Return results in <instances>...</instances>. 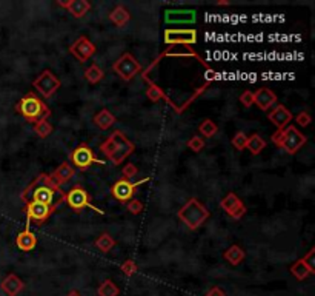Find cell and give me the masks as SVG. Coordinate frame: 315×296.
<instances>
[{
  "label": "cell",
  "instance_id": "4",
  "mask_svg": "<svg viewBox=\"0 0 315 296\" xmlns=\"http://www.w3.org/2000/svg\"><path fill=\"white\" fill-rule=\"evenodd\" d=\"M177 216L189 230H197L209 219L211 213L197 197H191L177 211Z\"/></svg>",
  "mask_w": 315,
  "mask_h": 296
},
{
  "label": "cell",
  "instance_id": "34",
  "mask_svg": "<svg viewBox=\"0 0 315 296\" xmlns=\"http://www.w3.org/2000/svg\"><path fill=\"white\" fill-rule=\"evenodd\" d=\"M188 148L192 150L194 153H198L202 151L205 148V139L202 136H192L189 140H188Z\"/></svg>",
  "mask_w": 315,
  "mask_h": 296
},
{
  "label": "cell",
  "instance_id": "24",
  "mask_svg": "<svg viewBox=\"0 0 315 296\" xmlns=\"http://www.w3.org/2000/svg\"><path fill=\"white\" fill-rule=\"evenodd\" d=\"M130 19H131V14H130V11H128L125 6H122V5H119V6H116L114 8L111 12H109V20L116 25V26H125L128 22H130Z\"/></svg>",
  "mask_w": 315,
  "mask_h": 296
},
{
  "label": "cell",
  "instance_id": "28",
  "mask_svg": "<svg viewBox=\"0 0 315 296\" xmlns=\"http://www.w3.org/2000/svg\"><path fill=\"white\" fill-rule=\"evenodd\" d=\"M85 79H87L90 83H92V85H95V83H98L100 80H102L105 77V73H103V69L100 68L97 63H92L90 68L85 69Z\"/></svg>",
  "mask_w": 315,
  "mask_h": 296
},
{
  "label": "cell",
  "instance_id": "11",
  "mask_svg": "<svg viewBox=\"0 0 315 296\" xmlns=\"http://www.w3.org/2000/svg\"><path fill=\"white\" fill-rule=\"evenodd\" d=\"M55 208L52 207H48L45 204H40V202H34V201H30L25 204V213H26V218H28V225L26 229H30V222L33 221L34 224L40 225L44 224L45 221H48V218L54 213Z\"/></svg>",
  "mask_w": 315,
  "mask_h": 296
},
{
  "label": "cell",
  "instance_id": "3",
  "mask_svg": "<svg viewBox=\"0 0 315 296\" xmlns=\"http://www.w3.org/2000/svg\"><path fill=\"white\" fill-rule=\"evenodd\" d=\"M16 110L20 116H23L31 123H36L40 119H48L51 116L49 107L34 93L25 94L19 101V104L16 105Z\"/></svg>",
  "mask_w": 315,
  "mask_h": 296
},
{
  "label": "cell",
  "instance_id": "5",
  "mask_svg": "<svg viewBox=\"0 0 315 296\" xmlns=\"http://www.w3.org/2000/svg\"><path fill=\"white\" fill-rule=\"evenodd\" d=\"M272 142H274L277 147L283 148L288 154H297L306 145L308 137L300 131L297 126L288 125L284 130L275 131L272 134Z\"/></svg>",
  "mask_w": 315,
  "mask_h": 296
},
{
  "label": "cell",
  "instance_id": "6",
  "mask_svg": "<svg viewBox=\"0 0 315 296\" xmlns=\"http://www.w3.org/2000/svg\"><path fill=\"white\" fill-rule=\"evenodd\" d=\"M112 71L119 74V77L125 82H130L141 71V65L131 53H125L112 63Z\"/></svg>",
  "mask_w": 315,
  "mask_h": 296
},
{
  "label": "cell",
  "instance_id": "35",
  "mask_svg": "<svg viewBox=\"0 0 315 296\" xmlns=\"http://www.w3.org/2000/svg\"><path fill=\"white\" fill-rule=\"evenodd\" d=\"M120 270L123 272V275L126 276H134L137 273V264L134 259H126L122 265H120Z\"/></svg>",
  "mask_w": 315,
  "mask_h": 296
},
{
  "label": "cell",
  "instance_id": "27",
  "mask_svg": "<svg viewBox=\"0 0 315 296\" xmlns=\"http://www.w3.org/2000/svg\"><path fill=\"white\" fill-rule=\"evenodd\" d=\"M97 295L98 296H119L120 295V289L117 287V284L114 283L112 279H106L98 286Z\"/></svg>",
  "mask_w": 315,
  "mask_h": 296
},
{
  "label": "cell",
  "instance_id": "31",
  "mask_svg": "<svg viewBox=\"0 0 315 296\" xmlns=\"http://www.w3.org/2000/svg\"><path fill=\"white\" fill-rule=\"evenodd\" d=\"M198 131H200V134L205 136V137H214L219 131V126L212 119H205L202 123L198 125Z\"/></svg>",
  "mask_w": 315,
  "mask_h": 296
},
{
  "label": "cell",
  "instance_id": "32",
  "mask_svg": "<svg viewBox=\"0 0 315 296\" xmlns=\"http://www.w3.org/2000/svg\"><path fill=\"white\" fill-rule=\"evenodd\" d=\"M52 125L49 123V120L48 119H40V120H37L36 123H34V131H36V134L39 136V137H42V139H45V137H48L51 133H52Z\"/></svg>",
  "mask_w": 315,
  "mask_h": 296
},
{
  "label": "cell",
  "instance_id": "21",
  "mask_svg": "<svg viewBox=\"0 0 315 296\" xmlns=\"http://www.w3.org/2000/svg\"><path fill=\"white\" fill-rule=\"evenodd\" d=\"M66 9L71 12V16L76 19H82L87 16V12L91 9V3L88 0H68Z\"/></svg>",
  "mask_w": 315,
  "mask_h": 296
},
{
  "label": "cell",
  "instance_id": "8",
  "mask_svg": "<svg viewBox=\"0 0 315 296\" xmlns=\"http://www.w3.org/2000/svg\"><path fill=\"white\" fill-rule=\"evenodd\" d=\"M60 80L57 77L51 69H45L42 71L33 82V87L44 96L45 99H49L51 96L55 94V91L60 88Z\"/></svg>",
  "mask_w": 315,
  "mask_h": 296
},
{
  "label": "cell",
  "instance_id": "19",
  "mask_svg": "<svg viewBox=\"0 0 315 296\" xmlns=\"http://www.w3.org/2000/svg\"><path fill=\"white\" fill-rule=\"evenodd\" d=\"M76 175V170H74V167L73 165H69V162H63L60 164L59 167L55 168L54 173L49 175L51 179L55 182L57 185H62V184H66V182H69V179H73Z\"/></svg>",
  "mask_w": 315,
  "mask_h": 296
},
{
  "label": "cell",
  "instance_id": "42",
  "mask_svg": "<svg viewBox=\"0 0 315 296\" xmlns=\"http://www.w3.org/2000/svg\"><path fill=\"white\" fill-rule=\"evenodd\" d=\"M66 296H82V295H80V292H77V290H71Z\"/></svg>",
  "mask_w": 315,
  "mask_h": 296
},
{
  "label": "cell",
  "instance_id": "12",
  "mask_svg": "<svg viewBox=\"0 0 315 296\" xmlns=\"http://www.w3.org/2000/svg\"><path fill=\"white\" fill-rule=\"evenodd\" d=\"M71 162H73L74 167H77L79 170H88V168L92 165V164H97L100 162L97 158L94 151L90 148L88 144H80L79 147H76L73 150V153H71L69 156Z\"/></svg>",
  "mask_w": 315,
  "mask_h": 296
},
{
  "label": "cell",
  "instance_id": "36",
  "mask_svg": "<svg viewBox=\"0 0 315 296\" xmlns=\"http://www.w3.org/2000/svg\"><path fill=\"white\" fill-rule=\"evenodd\" d=\"M302 259H303V262L306 264V267L309 269V272L314 275V273H315V248L312 247Z\"/></svg>",
  "mask_w": 315,
  "mask_h": 296
},
{
  "label": "cell",
  "instance_id": "1",
  "mask_svg": "<svg viewBox=\"0 0 315 296\" xmlns=\"http://www.w3.org/2000/svg\"><path fill=\"white\" fill-rule=\"evenodd\" d=\"M20 197L25 204L34 201V202H40L48 207H52L55 210L57 207H60L65 202V193L62 191V188L51 179L49 175H45V173L39 175L31 184L22 191Z\"/></svg>",
  "mask_w": 315,
  "mask_h": 296
},
{
  "label": "cell",
  "instance_id": "26",
  "mask_svg": "<svg viewBox=\"0 0 315 296\" xmlns=\"http://www.w3.org/2000/svg\"><path fill=\"white\" fill-rule=\"evenodd\" d=\"M95 247L102 251V253H109L114 247H116V241H114V237L108 233H102L97 239H95Z\"/></svg>",
  "mask_w": 315,
  "mask_h": 296
},
{
  "label": "cell",
  "instance_id": "25",
  "mask_svg": "<svg viewBox=\"0 0 315 296\" xmlns=\"http://www.w3.org/2000/svg\"><path fill=\"white\" fill-rule=\"evenodd\" d=\"M246 148L251 151V154L257 156V154H260V153L266 148V140H265L260 134H254V136L248 137Z\"/></svg>",
  "mask_w": 315,
  "mask_h": 296
},
{
  "label": "cell",
  "instance_id": "20",
  "mask_svg": "<svg viewBox=\"0 0 315 296\" xmlns=\"http://www.w3.org/2000/svg\"><path fill=\"white\" fill-rule=\"evenodd\" d=\"M16 245L22 251H31L37 247V236L30 229H25L23 232H20L17 235Z\"/></svg>",
  "mask_w": 315,
  "mask_h": 296
},
{
  "label": "cell",
  "instance_id": "14",
  "mask_svg": "<svg viewBox=\"0 0 315 296\" xmlns=\"http://www.w3.org/2000/svg\"><path fill=\"white\" fill-rule=\"evenodd\" d=\"M220 207L226 211V213L231 216L232 219H241L243 216L246 215V207L245 204L241 202L240 197L235 194V193H227L222 202H220Z\"/></svg>",
  "mask_w": 315,
  "mask_h": 296
},
{
  "label": "cell",
  "instance_id": "29",
  "mask_svg": "<svg viewBox=\"0 0 315 296\" xmlns=\"http://www.w3.org/2000/svg\"><path fill=\"white\" fill-rule=\"evenodd\" d=\"M291 273L298 279V281H303V279H306L309 275H312L311 272H309V269L306 267V264L303 262V259H297L292 265H291Z\"/></svg>",
  "mask_w": 315,
  "mask_h": 296
},
{
  "label": "cell",
  "instance_id": "16",
  "mask_svg": "<svg viewBox=\"0 0 315 296\" xmlns=\"http://www.w3.org/2000/svg\"><path fill=\"white\" fill-rule=\"evenodd\" d=\"M197 19V12L194 9H166L165 22L169 25L177 23H194Z\"/></svg>",
  "mask_w": 315,
  "mask_h": 296
},
{
  "label": "cell",
  "instance_id": "33",
  "mask_svg": "<svg viewBox=\"0 0 315 296\" xmlns=\"http://www.w3.org/2000/svg\"><path fill=\"white\" fill-rule=\"evenodd\" d=\"M246 142H248V136L245 133H235V136L232 137V145L234 148H237L238 151H243V150H246Z\"/></svg>",
  "mask_w": 315,
  "mask_h": 296
},
{
  "label": "cell",
  "instance_id": "30",
  "mask_svg": "<svg viewBox=\"0 0 315 296\" xmlns=\"http://www.w3.org/2000/svg\"><path fill=\"white\" fill-rule=\"evenodd\" d=\"M146 97L149 99V101H152V102H159V101H166V102H169V97L166 96V93H165L159 85H155V83H151V85L148 87V90H146Z\"/></svg>",
  "mask_w": 315,
  "mask_h": 296
},
{
  "label": "cell",
  "instance_id": "15",
  "mask_svg": "<svg viewBox=\"0 0 315 296\" xmlns=\"http://www.w3.org/2000/svg\"><path fill=\"white\" fill-rule=\"evenodd\" d=\"M268 119L270 120V123H274L277 126V131H280V130H284L286 126L291 123L294 116H292L291 110H288L284 105L278 104L272 108V111H269Z\"/></svg>",
  "mask_w": 315,
  "mask_h": 296
},
{
  "label": "cell",
  "instance_id": "43",
  "mask_svg": "<svg viewBox=\"0 0 315 296\" xmlns=\"http://www.w3.org/2000/svg\"><path fill=\"white\" fill-rule=\"evenodd\" d=\"M217 5H219V6H225V5H229V2H226V0H219Z\"/></svg>",
  "mask_w": 315,
  "mask_h": 296
},
{
  "label": "cell",
  "instance_id": "22",
  "mask_svg": "<svg viewBox=\"0 0 315 296\" xmlns=\"http://www.w3.org/2000/svg\"><path fill=\"white\" fill-rule=\"evenodd\" d=\"M94 123L98 126L100 130L106 131V130L111 128L114 123H116V116H114L109 110L103 108V110H100L97 115L94 116Z\"/></svg>",
  "mask_w": 315,
  "mask_h": 296
},
{
  "label": "cell",
  "instance_id": "9",
  "mask_svg": "<svg viewBox=\"0 0 315 296\" xmlns=\"http://www.w3.org/2000/svg\"><path fill=\"white\" fill-rule=\"evenodd\" d=\"M148 180H149V178H145V179H141L138 182H131L128 179H120L111 187V194H112L114 199L119 201V202H128V201H131V197H134L137 187L141 185V184H145V182H148Z\"/></svg>",
  "mask_w": 315,
  "mask_h": 296
},
{
  "label": "cell",
  "instance_id": "18",
  "mask_svg": "<svg viewBox=\"0 0 315 296\" xmlns=\"http://www.w3.org/2000/svg\"><path fill=\"white\" fill-rule=\"evenodd\" d=\"M25 289L23 281L14 273H9L0 284V290H2L6 296H17Z\"/></svg>",
  "mask_w": 315,
  "mask_h": 296
},
{
  "label": "cell",
  "instance_id": "10",
  "mask_svg": "<svg viewBox=\"0 0 315 296\" xmlns=\"http://www.w3.org/2000/svg\"><path fill=\"white\" fill-rule=\"evenodd\" d=\"M65 202L68 204V207L71 210L76 211V213H79V211H82L83 208H87V207H91L88 191L85 188H82L80 185H76V187L71 188L68 193H65ZM94 210L98 211L100 215H103L102 210H97V208H94Z\"/></svg>",
  "mask_w": 315,
  "mask_h": 296
},
{
  "label": "cell",
  "instance_id": "39",
  "mask_svg": "<svg viewBox=\"0 0 315 296\" xmlns=\"http://www.w3.org/2000/svg\"><path fill=\"white\" fill-rule=\"evenodd\" d=\"M143 204L138 201V199H131L130 201V204H128V211H130L131 215H138V213H141L143 211Z\"/></svg>",
  "mask_w": 315,
  "mask_h": 296
},
{
  "label": "cell",
  "instance_id": "13",
  "mask_svg": "<svg viewBox=\"0 0 315 296\" xmlns=\"http://www.w3.org/2000/svg\"><path fill=\"white\" fill-rule=\"evenodd\" d=\"M97 48L92 42L87 37V36H80L73 45L69 47V53L74 56V58L79 62H87L88 59H91L92 56L95 54Z\"/></svg>",
  "mask_w": 315,
  "mask_h": 296
},
{
  "label": "cell",
  "instance_id": "38",
  "mask_svg": "<svg viewBox=\"0 0 315 296\" xmlns=\"http://www.w3.org/2000/svg\"><path fill=\"white\" fill-rule=\"evenodd\" d=\"M240 102H241L243 107H246V108L252 107V105H254V93L249 91V90L243 91L241 96H240Z\"/></svg>",
  "mask_w": 315,
  "mask_h": 296
},
{
  "label": "cell",
  "instance_id": "7",
  "mask_svg": "<svg viewBox=\"0 0 315 296\" xmlns=\"http://www.w3.org/2000/svg\"><path fill=\"white\" fill-rule=\"evenodd\" d=\"M165 44L174 47H192L197 44V31L192 28H168L163 33Z\"/></svg>",
  "mask_w": 315,
  "mask_h": 296
},
{
  "label": "cell",
  "instance_id": "40",
  "mask_svg": "<svg viewBox=\"0 0 315 296\" xmlns=\"http://www.w3.org/2000/svg\"><path fill=\"white\" fill-rule=\"evenodd\" d=\"M295 120H297V123H298L300 126H308V125L311 123L312 118H311V115H309L308 111H302L300 115H297Z\"/></svg>",
  "mask_w": 315,
  "mask_h": 296
},
{
  "label": "cell",
  "instance_id": "41",
  "mask_svg": "<svg viewBox=\"0 0 315 296\" xmlns=\"http://www.w3.org/2000/svg\"><path fill=\"white\" fill-rule=\"evenodd\" d=\"M205 296H226V293L223 292V289L217 287V286H214L208 290V293Z\"/></svg>",
  "mask_w": 315,
  "mask_h": 296
},
{
  "label": "cell",
  "instance_id": "37",
  "mask_svg": "<svg viewBox=\"0 0 315 296\" xmlns=\"http://www.w3.org/2000/svg\"><path fill=\"white\" fill-rule=\"evenodd\" d=\"M122 173H123V179H128V180H131L133 178H135L137 175H138V168L134 165V164H126L125 167H123V170H122Z\"/></svg>",
  "mask_w": 315,
  "mask_h": 296
},
{
  "label": "cell",
  "instance_id": "2",
  "mask_svg": "<svg viewBox=\"0 0 315 296\" xmlns=\"http://www.w3.org/2000/svg\"><path fill=\"white\" fill-rule=\"evenodd\" d=\"M134 150H135L134 142H131V140L128 139V136L120 130L112 131L109 137L100 145V151H102L114 165H120L123 161H126V158L131 156Z\"/></svg>",
  "mask_w": 315,
  "mask_h": 296
},
{
  "label": "cell",
  "instance_id": "23",
  "mask_svg": "<svg viewBox=\"0 0 315 296\" xmlns=\"http://www.w3.org/2000/svg\"><path fill=\"white\" fill-rule=\"evenodd\" d=\"M223 258H225L229 264H231V265H238V264H241L243 261H245L246 253H245V250H243L240 245L234 244V245H231V247H229V248L223 253Z\"/></svg>",
  "mask_w": 315,
  "mask_h": 296
},
{
  "label": "cell",
  "instance_id": "17",
  "mask_svg": "<svg viewBox=\"0 0 315 296\" xmlns=\"http://www.w3.org/2000/svg\"><path fill=\"white\" fill-rule=\"evenodd\" d=\"M254 104L262 111H269L277 104V96L269 88H259L254 93Z\"/></svg>",
  "mask_w": 315,
  "mask_h": 296
}]
</instances>
